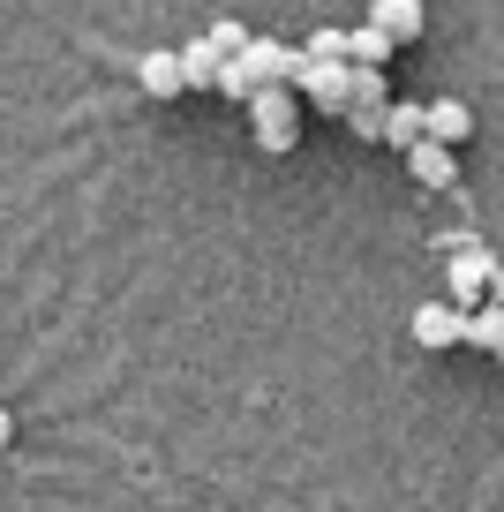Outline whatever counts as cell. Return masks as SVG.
I'll use <instances>...</instances> for the list:
<instances>
[{
	"instance_id": "1",
	"label": "cell",
	"mask_w": 504,
	"mask_h": 512,
	"mask_svg": "<svg viewBox=\"0 0 504 512\" xmlns=\"http://www.w3.org/2000/svg\"><path fill=\"white\" fill-rule=\"evenodd\" d=\"M294 61H301V46H279V38H249V46H241L234 61L219 68V91L249 106V91H264V83H294Z\"/></svg>"
},
{
	"instance_id": "2",
	"label": "cell",
	"mask_w": 504,
	"mask_h": 512,
	"mask_svg": "<svg viewBox=\"0 0 504 512\" xmlns=\"http://www.w3.org/2000/svg\"><path fill=\"white\" fill-rule=\"evenodd\" d=\"M249 121H256V144H264V151H294V136H301L294 83H264V91H249Z\"/></svg>"
},
{
	"instance_id": "3",
	"label": "cell",
	"mask_w": 504,
	"mask_h": 512,
	"mask_svg": "<svg viewBox=\"0 0 504 512\" xmlns=\"http://www.w3.org/2000/svg\"><path fill=\"white\" fill-rule=\"evenodd\" d=\"M414 339H422V347H459V339H467V317H459L452 302H422L414 309Z\"/></svg>"
},
{
	"instance_id": "4",
	"label": "cell",
	"mask_w": 504,
	"mask_h": 512,
	"mask_svg": "<svg viewBox=\"0 0 504 512\" xmlns=\"http://www.w3.org/2000/svg\"><path fill=\"white\" fill-rule=\"evenodd\" d=\"M407 166H414V181H422V189H459V151L452 144H414L407 151Z\"/></svg>"
},
{
	"instance_id": "5",
	"label": "cell",
	"mask_w": 504,
	"mask_h": 512,
	"mask_svg": "<svg viewBox=\"0 0 504 512\" xmlns=\"http://www.w3.org/2000/svg\"><path fill=\"white\" fill-rule=\"evenodd\" d=\"M369 23H377L392 46H414L429 16H422V0H369Z\"/></svg>"
},
{
	"instance_id": "6",
	"label": "cell",
	"mask_w": 504,
	"mask_h": 512,
	"mask_svg": "<svg viewBox=\"0 0 504 512\" xmlns=\"http://www.w3.org/2000/svg\"><path fill=\"white\" fill-rule=\"evenodd\" d=\"M136 76H143V91H151V98H181V91H189V83H181V53L174 46H151L136 61Z\"/></svg>"
},
{
	"instance_id": "7",
	"label": "cell",
	"mask_w": 504,
	"mask_h": 512,
	"mask_svg": "<svg viewBox=\"0 0 504 512\" xmlns=\"http://www.w3.org/2000/svg\"><path fill=\"white\" fill-rule=\"evenodd\" d=\"M174 53H181V83H189V91H219L226 53L211 46V38H189V46H174Z\"/></svg>"
},
{
	"instance_id": "8",
	"label": "cell",
	"mask_w": 504,
	"mask_h": 512,
	"mask_svg": "<svg viewBox=\"0 0 504 512\" xmlns=\"http://www.w3.org/2000/svg\"><path fill=\"white\" fill-rule=\"evenodd\" d=\"M474 136V106H459V98H437V106H429V144H467Z\"/></svg>"
},
{
	"instance_id": "9",
	"label": "cell",
	"mask_w": 504,
	"mask_h": 512,
	"mask_svg": "<svg viewBox=\"0 0 504 512\" xmlns=\"http://www.w3.org/2000/svg\"><path fill=\"white\" fill-rule=\"evenodd\" d=\"M422 136H429V106H399V98H392V106H384V144L414 151Z\"/></svg>"
},
{
	"instance_id": "10",
	"label": "cell",
	"mask_w": 504,
	"mask_h": 512,
	"mask_svg": "<svg viewBox=\"0 0 504 512\" xmlns=\"http://www.w3.org/2000/svg\"><path fill=\"white\" fill-rule=\"evenodd\" d=\"M392 53H399V46L377 31V23H354V31H347V68H384Z\"/></svg>"
},
{
	"instance_id": "11",
	"label": "cell",
	"mask_w": 504,
	"mask_h": 512,
	"mask_svg": "<svg viewBox=\"0 0 504 512\" xmlns=\"http://www.w3.org/2000/svg\"><path fill=\"white\" fill-rule=\"evenodd\" d=\"M459 347H489V354H497V347H504V302H482V309H474Z\"/></svg>"
},
{
	"instance_id": "12",
	"label": "cell",
	"mask_w": 504,
	"mask_h": 512,
	"mask_svg": "<svg viewBox=\"0 0 504 512\" xmlns=\"http://www.w3.org/2000/svg\"><path fill=\"white\" fill-rule=\"evenodd\" d=\"M204 38H211V46H219V53H226V61H234V53H241V46H249V38H256V31H249V23H234V16H219V23H211V31H204Z\"/></svg>"
},
{
	"instance_id": "13",
	"label": "cell",
	"mask_w": 504,
	"mask_h": 512,
	"mask_svg": "<svg viewBox=\"0 0 504 512\" xmlns=\"http://www.w3.org/2000/svg\"><path fill=\"white\" fill-rule=\"evenodd\" d=\"M301 53H309V61H347V31H309Z\"/></svg>"
},
{
	"instance_id": "14",
	"label": "cell",
	"mask_w": 504,
	"mask_h": 512,
	"mask_svg": "<svg viewBox=\"0 0 504 512\" xmlns=\"http://www.w3.org/2000/svg\"><path fill=\"white\" fill-rule=\"evenodd\" d=\"M16 445V415H8V407H0V452Z\"/></svg>"
},
{
	"instance_id": "15",
	"label": "cell",
	"mask_w": 504,
	"mask_h": 512,
	"mask_svg": "<svg viewBox=\"0 0 504 512\" xmlns=\"http://www.w3.org/2000/svg\"><path fill=\"white\" fill-rule=\"evenodd\" d=\"M497 362H504V347H497Z\"/></svg>"
}]
</instances>
